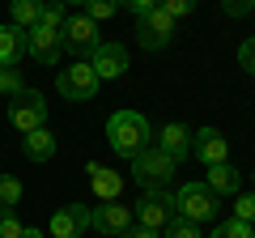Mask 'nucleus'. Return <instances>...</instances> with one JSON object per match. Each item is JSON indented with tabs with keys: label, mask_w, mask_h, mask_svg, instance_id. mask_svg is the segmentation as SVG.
I'll list each match as a JSON object with an SVG mask.
<instances>
[{
	"label": "nucleus",
	"mask_w": 255,
	"mask_h": 238,
	"mask_svg": "<svg viewBox=\"0 0 255 238\" xmlns=\"http://www.w3.org/2000/svg\"><path fill=\"white\" fill-rule=\"evenodd\" d=\"M149 119L140 115V111H115V115L107 119V140H111V149H115L119 157H132L136 153H145L149 149Z\"/></svg>",
	"instance_id": "obj_1"
},
{
	"label": "nucleus",
	"mask_w": 255,
	"mask_h": 238,
	"mask_svg": "<svg viewBox=\"0 0 255 238\" xmlns=\"http://www.w3.org/2000/svg\"><path fill=\"white\" fill-rule=\"evenodd\" d=\"M132 217L145 230H166V221L179 217V200H174V192H166V187H145V200L136 204Z\"/></svg>",
	"instance_id": "obj_2"
},
{
	"label": "nucleus",
	"mask_w": 255,
	"mask_h": 238,
	"mask_svg": "<svg viewBox=\"0 0 255 238\" xmlns=\"http://www.w3.org/2000/svg\"><path fill=\"white\" fill-rule=\"evenodd\" d=\"M98 73L90 68V60H77V64L60 68V77H55V90L64 94L68 102H90L94 94H98Z\"/></svg>",
	"instance_id": "obj_3"
},
{
	"label": "nucleus",
	"mask_w": 255,
	"mask_h": 238,
	"mask_svg": "<svg viewBox=\"0 0 255 238\" xmlns=\"http://www.w3.org/2000/svg\"><path fill=\"white\" fill-rule=\"evenodd\" d=\"M9 123L21 132V136L34 132V128H47V102H43V94H38V90L13 94V98H9Z\"/></svg>",
	"instance_id": "obj_4"
},
{
	"label": "nucleus",
	"mask_w": 255,
	"mask_h": 238,
	"mask_svg": "<svg viewBox=\"0 0 255 238\" xmlns=\"http://www.w3.org/2000/svg\"><path fill=\"white\" fill-rule=\"evenodd\" d=\"M174 26H179V21L157 4V9H149V13L136 17V43L145 47V51H162V47L174 38Z\"/></svg>",
	"instance_id": "obj_5"
},
{
	"label": "nucleus",
	"mask_w": 255,
	"mask_h": 238,
	"mask_svg": "<svg viewBox=\"0 0 255 238\" xmlns=\"http://www.w3.org/2000/svg\"><path fill=\"white\" fill-rule=\"evenodd\" d=\"M174 170H179V162H170V157H166L157 145H149L145 153L132 157V179H136L140 187H162Z\"/></svg>",
	"instance_id": "obj_6"
},
{
	"label": "nucleus",
	"mask_w": 255,
	"mask_h": 238,
	"mask_svg": "<svg viewBox=\"0 0 255 238\" xmlns=\"http://www.w3.org/2000/svg\"><path fill=\"white\" fill-rule=\"evenodd\" d=\"M174 200H179V217H187V221H209L213 217V209H217V196L209 192L204 183H183L179 192H174Z\"/></svg>",
	"instance_id": "obj_7"
},
{
	"label": "nucleus",
	"mask_w": 255,
	"mask_h": 238,
	"mask_svg": "<svg viewBox=\"0 0 255 238\" xmlns=\"http://www.w3.org/2000/svg\"><path fill=\"white\" fill-rule=\"evenodd\" d=\"M90 230V204H64L47 221V238H81Z\"/></svg>",
	"instance_id": "obj_8"
},
{
	"label": "nucleus",
	"mask_w": 255,
	"mask_h": 238,
	"mask_svg": "<svg viewBox=\"0 0 255 238\" xmlns=\"http://www.w3.org/2000/svg\"><path fill=\"white\" fill-rule=\"evenodd\" d=\"M90 68L98 73V81H115L128 73V47L124 43H98L90 51Z\"/></svg>",
	"instance_id": "obj_9"
},
{
	"label": "nucleus",
	"mask_w": 255,
	"mask_h": 238,
	"mask_svg": "<svg viewBox=\"0 0 255 238\" xmlns=\"http://www.w3.org/2000/svg\"><path fill=\"white\" fill-rule=\"evenodd\" d=\"M26 55H34L38 64H60L64 55V34L47 26H30L26 30Z\"/></svg>",
	"instance_id": "obj_10"
},
{
	"label": "nucleus",
	"mask_w": 255,
	"mask_h": 238,
	"mask_svg": "<svg viewBox=\"0 0 255 238\" xmlns=\"http://www.w3.org/2000/svg\"><path fill=\"white\" fill-rule=\"evenodd\" d=\"M90 226L98 230V234L119 238L128 226H132V209H128V204H119V200H102L98 209H90Z\"/></svg>",
	"instance_id": "obj_11"
},
{
	"label": "nucleus",
	"mask_w": 255,
	"mask_h": 238,
	"mask_svg": "<svg viewBox=\"0 0 255 238\" xmlns=\"http://www.w3.org/2000/svg\"><path fill=\"white\" fill-rule=\"evenodd\" d=\"M60 34H64V47H73L77 55H90L94 47L102 43V38H98V21H90L85 13L68 17V21H64V30H60Z\"/></svg>",
	"instance_id": "obj_12"
},
{
	"label": "nucleus",
	"mask_w": 255,
	"mask_h": 238,
	"mask_svg": "<svg viewBox=\"0 0 255 238\" xmlns=\"http://www.w3.org/2000/svg\"><path fill=\"white\" fill-rule=\"evenodd\" d=\"M191 153L200 157L204 166L230 162V145H226V136H221L217 128H200V132H191Z\"/></svg>",
	"instance_id": "obj_13"
},
{
	"label": "nucleus",
	"mask_w": 255,
	"mask_h": 238,
	"mask_svg": "<svg viewBox=\"0 0 255 238\" xmlns=\"http://www.w3.org/2000/svg\"><path fill=\"white\" fill-rule=\"evenodd\" d=\"M157 149H162L170 162H183V157L191 153V132L183 128V123H166V128L157 132Z\"/></svg>",
	"instance_id": "obj_14"
},
{
	"label": "nucleus",
	"mask_w": 255,
	"mask_h": 238,
	"mask_svg": "<svg viewBox=\"0 0 255 238\" xmlns=\"http://www.w3.org/2000/svg\"><path fill=\"white\" fill-rule=\"evenodd\" d=\"M204 187H209L213 196H238V192H243V174H238L230 162H217V166H209Z\"/></svg>",
	"instance_id": "obj_15"
},
{
	"label": "nucleus",
	"mask_w": 255,
	"mask_h": 238,
	"mask_svg": "<svg viewBox=\"0 0 255 238\" xmlns=\"http://www.w3.org/2000/svg\"><path fill=\"white\" fill-rule=\"evenodd\" d=\"M85 174H90L94 196H98V200H119V192H124V179H119L115 170H107L102 162H90V166H85Z\"/></svg>",
	"instance_id": "obj_16"
},
{
	"label": "nucleus",
	"mask_w": 255,
	"mask_h": 238,
	"mask_svg": "<svg viewBox=\"0 0 255 238\" xmlns=\"http://www.w3.org/2000/svg\"><path fill=\"white\" fill-rule=\"evenodd\" d=\"M21 55H26V30L21 26H0V68H9V64H17Z\"/></svg>",
	"instance_id": "obj_17"
},
{
	"label": "nucleus",
	"mask_w": 255,
	"mask_h": 238,
	"mask_svg": "<svg viewBox=\"0 0 255 238\" xmlns=\"http://www.w3.org/2000/svg\"><path fill=\"white\" fill-rule=\"evenodd\" d=\"M21 149H26L30 162H51L55 149H60V140H55L47 128H34V132H26V136H21Z\"/></svg>",
	"instance_id": "obj_18"
},
{
	"label": "nucleus",
	"mask_w": 255,
	"mask_h": 238,
	"mask_svg": "<svg viewBox=\"0 0 255 238\" xmlns=\"http://www.w3.org/2000/svg\"><path fill=\"white\" fill-rule=\"evenodd\" d=\"M38 13H43V0H9V17H13V26H21V30L38 26Z\"/></svg>",
	"instance_id": "obj_19"
},
{
	"label": "nucleus",
	"mask_w": 255,
	"mask_h": 238,
	"mask_svg": "<svg viewBox=\"0 0 255 238\" xmlns=\"http://www.w3.org/2000/svg\"><path fill=\"white\" fill-rule=\"evenodd\" d=\"M162 238H204V234H200V226H196V221L170 217V221H166V230H162Z\"/></svg>",
	"instance_id": "obj_20"
},
{
	"label": "nucleus",
	"mask_w": 255,
	"mask_h": 238,
	"mask_svg": "<svg viewBox=\"0 0 255 238\" xmlns=\"http://www.w3.org/2000/svg\"><path fill=\"white\" fill-rule=\"evenodd\" d=\"M209 238H255V230H251V221H221V226H213V234Z\"/></svg>",
	"instance_id": "obj_21"
},
{
	"label": "nucleus",
	"mask_w": 255,
	"mask_h": 238,
	"mask_svg": "<svg viewBox=\"0 0 255 238\" xmlns=\"http://www.w3.org/2000/svg\"><path fill=\"white\" fill-rule=\"evenodd\" d=\"M64 21H68V13H64L60 0L43 4V13H38V26H47V30H64Z\"/></svg>",
	"instance_id": "obj_22"
},
{
	"label": "nucleus",
	"mask_w": 255,
	"mask_h": 238,
	"mask_svg": "<svg viewBox=\"0 0 255 238\" xmlns=\"http://www.w3.org/2000/svg\"><path fill=\"white\" fill-rule=\"evenodd\" d=\"M17 200H21V179H13V174H0V209H13Z\"/></svg>",
	"instance_id": "obj_23"
},
{
	"label": "nucleus",
	"mask_w": 255,
	"mask_h": 238,
	"mask_svg": "<svg viewBox=\"0 0 255 238\" xmlns=\"http://www.w3.org/2000/svg\"><path fill=\"white\" fill-rule=\"evenodd\" d=\"M115 9H119V0H90V4H85V17L107 21V17H115Z\"/></svg>",
	"instance_id": "obj_24"
},
{
	"label": "nucleus",
	"mask_w": 255,
	"mask_h": 238,
	"mask_svg": "<svg viewBox=\"0 0 255 238\" xmlns=\"http://www.w3.org/2000/svg\"><path fill=\"white\" fill-rule=\"evenodd\" d=\"M26 85H21V73H17V64H9V68H0V94H21Z\"/></svg>",
	"instance_id": "obj_25"
},
{
	"label": "nucleus",
	"mask_w": 255,
	"mask_h": 238,
	"mask_svg": "<svg viewBox=\"0 0 255 238\" xmlns=\"http://www.w3.org/2000/svg\"><path fill=\"white\" fill-rule=\"evenodd\" d=\"M21 221H17V213L13 209H0V238H21Z\"/></svg>",
	"instance_id": "obj_26"
},
{
	"label": "nucleus",
	"mask_w": 255,
	"mask_h": 238,
	"mask_svg": "<svg viewBox=\"0 0 255 238\" xmlns=\"http://www.w3.org/2000/svg\"><path fill=\"white\" fill-rule=\"evenodd\" d=\"M157 4H162V9L179 21V17H187V13H196V4H200V0H157Z\"/></svg>",
	"instance_id": "obj_27"
},
{
	"label": "nucleus",
	"mask_w": 255,
	"mask_h": 238,
	"mask_svg": "<svg viewBox=\"0 0 255 238\" xmlns=\"http://www.w3.org/2000/svg\"><path fill=\"white\" fill-rule=\"evenodd\" d=\"M234 217L238 221H255V192L251 196H234Z\"/></svg>",
	"instance_id": "obj_28"
},
{
	"label": "nucleus",
	"mask_w": 255,
	"mask_h": 238,
	"mask_svg": "<svg viewBox=\"0 0 255 238\" xmlns=\"http://www.w3.org/2000/svg\"><path fill=\"white\" fill-rule=\"evenodd\" d=\"M238 64L255 77V38H243V43H238Z\"/></svg>",
	"instance_id": "obj_29"
},
{
	"label": "nucleus",
	"mask_w": 255,
	"mask_h": 238,
	"mask_svg": "<svg viewBox=\"0 0 255 238\" xmlns=\"http://www.w3.org/2000/svg\"><path fill=\"white\" fill-rule=\"evenodd\" d=\"M221 9H226V17H247V13H255V0H221Z\"/></svg>",
	"instance_id": "obj_30"
},
{
	"label": "nucleus",
	"mask_w": 255,
	"mask_h": 238,
	"mask_svg": "<svg viewBox=\"0 0 255 238\" xmlns=\"http://www.w3.org/2000/svg\"><path fill=\"white\" fill-rule=\"evenodd\" d=\"M119 9H132L140 17V13H149V9H157V0H119Z\"/></svg>",
	"instance_id": "obj_31"
},
{
	"label": "nucleus",
	"mask_w": 255,
	"mask_h": 238,
	"mask_svg": "<svg viewBox=\"0 0 255 238\" xmlns=\"http://www.w3.org/2000/svg\"><path fill=\"white\" fill-rule=\"evenodd\" d=\"M119 238H157V230H145V226H128Z\"/></svg>",
	"instance_id": "obj_32"
},
{
	"label": "nucleus",
	"mask_w": 255,
	"mask_h": 238,
	"mask_svg": "<svg viewBox=\"0 0 255 238\" xmlns=\"http://www.w3.org/2000/svg\"><path fill=\"white\" fill-rule=\"evenodd\" d=\"M21 238H43V230H21Z\"/></svg>",
	"instance_id": "obj_33"
},
{
	"label": "nucleus",
	"mask_w": 255,
	"mask_h": 238,
	"mask_svg": "<svg viewBox=\"0 0 255 238\" xmlns=\"http://www.w3.org/2000/svg\"><path fill=\"white\" fill-rule=\"evenodd\" d=\"M60 4H90V0H60Z\"/></svg>",
	"instance_id": "obj_34"
},
{
	"label": "nucleus",
	"mask_w": 255,
	"mask_h": 238,
	"mask_svg": "<svg viewBox=\"0 0 255 238\" xmlns=\"http://www.w3.org/2000/svg\"><path fill=\"white\" fill-rule=\"evenodd\" d=\"M251 179H255V170H251Z\"/></svg>",
	"instance_id": "obj_35"
}]
</instances>
